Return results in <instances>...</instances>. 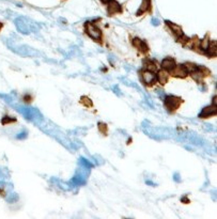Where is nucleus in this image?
I'll return each mask as SVG.
<instances>
[{"mask_svg": "<svg viewBox=\"0 0 217 219\" xmlns=\"http://www.w3.org/2000/svg\"><path fill=\"white\" fill-rule=\"evenodd\" d=\"M1 28H2V24L0 23V30H1Z\"/></svg>", "mask_w": 217, "mask_h": 219, "instance_id": "nucleus-22", "label": "nucleus"}, {"mask_svg": "<svg viewBox=\"0 0 217 219\" xmlns=\"http://www.w3.org/2000/svg\"><path fill=\"white\" fill-rule=\"evenodd\" d=\"M107 10H108L109 15H113V14L116 13L121 12V6L116 0H111V1L108 2V8H107Z\"/></svg>", "mask_w": 217, "mask_h": 219, "instance_id": "nucleus-6", "label": "nucleus"}, {"mask_svg": "<svg viewBox=\"0 0 217 219\" xmlns=\"http://www.w3.org/2000/svg\"><path fill=\"white\" fill-rule=\"evenodd\" d=\"M215 115H216V106L215 105H212V106H207L202 109V111L199 113V118L204 119V118H209V116H215Z\"/></svg>", "mask_w": 217, "mask_h": 219, "instance_id": "nucleus-5", "label": "nucleus"}, {"mask_svg": "<svg viewBox=\"0 0 217 219\" xmlns=\"http://www.w3.org/2000/svg\"><path fill=\"white\" fill-rule=\"evenodd\" d=\"M168 77H169V75H168V73L166 71H160L157 73V75H156V80L158 81V82L160 83V85H163L164 86L165 83L168 81Z\"/></svg>", "mask_w": 217, "mask_h": 219, "instance_id": "nucleus-8", "label": "nucleus"}, {"mask_svg": "<svg viewBox=\"0 0 217 219\" xmlns=\"http://www.w3.org/2000/svg\"><path fill=\"white\" fill-rule=\"evenodd\" d=\"M209 44H210L209 39H207V38H204L203 40H202V41L199 42V48H200V49L203 50V52H205V50L207 49V47H209Z\"/></svg>", "mask_w": 217, "mask_h": 219, "instance_id": "nucleus-14", "label": "nucleus"}, {"mask_svg": "<svg viewBox=\"0 0 217 219\" xmlns=\"http://www.w3.org/2000/svg\"><path fill=\"white\" fill-rule=\"evenodd\" d=\"M150 6H151V0H142V3L140 6L139 11L137 12V15H140V14L147 12V11L150 9Z\"/></svg>", "mask_w": 217, "mask_h": 219, "instance_id": "nucleus-11", "label": "nucleus"}, {"mask_svg": "<svg viewBox=\"0 0 217 219\" xmlns=\"http://www.w3.org/2000/svg\"><path fill=\"white\" fill-rule=\"evenodd\" d=\"M164 104L169 111H176L181 104V99L178 96H174V95H168L165 97Z\"/></svg>", "mask_w": 217, "mask_h": 219, "instance_id": "nucleus-1", "label": "nucleus"}, {"mask_svg": "<svg viewBox=\"0 0 217 219\" xmlns=\"http://www.w3.org/2000/svg\"><path fill=\"white\" fill-rule=\"evenodd\" d=\"M14 119L12 120V119H10L9 116H4L3 119H2V124H6V123H10V122H14Z\"/></svg>", "mask_w": 217, "mask_h": 219, "instance_id": "nucleus-17", "label": "nucleus"}, {"mask_svg": "<svg viewBox=\"0 0 217 219\" xmlns=\"http://www.w3.org/2000/svg\"><path fill=\"white\" fill-rule=\"evenodd\" d=\"M86 31H87V34L92 40H95V41H101L102 40V31L95 25L91 24V23H87Z\"/></svg>", "mask_w": 217, "mask_h": 219, "instance_id": "nucleus-2", "label": "nucleus"}, {"mask_svg": "<svg viewBox=\"0 0 217 219\" xmlns=\"http://www.w3.org/2000/svg\"><path fill=\"white\" fill-rule=\"evenodd\" d=\"M26 136H27V133H22V134H20V136H17V138H18V139H20V138H25Z\"/></svg>", "mask_w": 217, "mask_h": 219, "instance_id": "nucleus-19", "label": "nucleus"}, {"mask_svg": "<svg viewBox=\"0 0 217 219\" xmlns=\"http://www.w3.org/2000/svg\"><path fill=\"white\" fill-rule=\"evenodd\" d=\"M166 24L170 27V29H171V31L173 32V33L176 34V36H178V38H179L180 36H182V34H183V31H182V28L180 27L179 25L173 24V23L169 22V20H166Z\"/></svg>", "mask_w": 217, "mask_h": 219, "instance_id": "nucleus-7", "label": "nucleus"}, {"mask_svg": "<svg viewBox=\"0 0 217 219\" xmlns=\"http://www.w3.org/2000/svg\"><path fill=\"white\" fill-rule=\"evenodd\" d=\"M100 130L103 133L104 132V134H106V130H107V126H106V124H103V123H100Z\"/></svg>", "mask_w": 217, "mask_h": 219, "instance_id": "nucleus-18", "label": "nucleus"}, {"mask_svg": "<svg viewBox=\"0 0 217 219\" xmlns=\"http://www.w3.org/2000/svg\"><path fill=\"white\" fill-rule=\"evenodd\" d=\"M174 65H176V61L171 58H166L162 61V67L164 69H167V71H170Z\"/></svg>", "mask_w": 217, "mask_h": 219, "instance_id": "nucleus-10", "label": "nucleus"}, {"mask_svg": "<svg viewBox=\"0 0 217 219\" xmlns=\"http://www.w3.org/2000/svg\"><path fill=\"white\" fill-rule=\"evenodd\" d=\"M146 69H148V71H151V72H155L156 69H157V66H156L155 62L153 61H148L146 64Z\"/></svg>", "mask_w": 217, "mask_h": 219, "instance_id": "nucleus-15", "label": "nucleus"}, {"mask_svg": "<svg viewBox=\"0 0 217 219\" xmlns=\"http://www.w3.org/2000/svg\"><path fill=\"white\" fill-rule=\"evenodd\" d=\"M141 78H142V80H143V82L146 83V85H149V86L153 85V83L156 81V75L154 74V72L148 71V69H146V71L142 72Z\"/></svg>", "mask_w": 217, "mask_h": 219, "instance_id": "nucleus-4", "label": "nucleus"}, {"mask_svg": "<svg viewBox=\"0 0 217 219\" xmlns=\"http://www.w3.org/2000/svg\"><path fill=\"white\" fill-rule=\"evenodd\" d=\"M184 65V67H185V69H186V72H187V74L189 73V74H193V73H195L196 71L198 69V66L196 64H194V63H190V62H188V63H185V64H183Z\"/></svg>", "mask_w": 217, "mask_h": 219, "instance_id": "nucleus-13", "label": "nucleus"}, {"mask_svg": "<svg viewBox=\"0 0 217 219\" xmlns=\"http://www.w3.org/2000/svg\"><path fill=\"white\" fill-rule=\"evenodd\" d=\"M81 104H83L86 107H91L92 106V102H91V99H89V97H87V96H83L81 97Z\"/></svg>", "mask_w": 217, "mask_h": 219, "instance_id": "nucleus-16", "label": "nucleus"}, {"mask_svg": "<svg viewBox=\"0 0 217 219\" xmlns=\"http://www.w3.org/2000/svg\"><path fill=\"white\" fill-rule=\"evenodd\" d=\"M109 1H111V0H102V2H104V3H108Z\"/></svg>", "mask_w": 217, "mask_h": 219, "instance_id": "nucleus-21", "label": "nucleus"}, {"mask_svg": "<svg viewBox=\"0 0 217 219\" xmlns=\"http://www.w3.org/2000/svg\"><path fill=\"white\" fill-rule=\"evenodd\" d=\"M170 75L174 76V77H181V78H184L186 77V75H187V72H186L185 67H184V65H174L173 67H172L171 69H170Z\"/></svg>", "mask_w": 217, "mask_h": 219, "instance_id": "nucleus-3", "label": "nucleus"}, {"mask_svg": "<svg viewBox=\"0 0 217 219\" xmlns=\"http://www.w3.org/2000/svg\"><path fill=\"white\" fill-rule=\"evenodd\" d=\"M152 22H153V25H156V26L158 25V20L157 19H153Z\"/></svg>", "mask_w": 217, "mask_h": 219, "instance_id": "nucleus-20", "label": "nucleus"}, {"mask_svg": "<svg viewBox=\"0 0 217 219\" xmlns=\"http://www.w3.org/2000/svg\"><path fill=\"white\" fill-rule=\"evenodd\" d=\"M133 44H134L135 47H137L138 49H140L141 52L143 53H147L148 52V46H147L146 42L141 41L140 39H134V41H133Z\"/></svg>", "mask_w": 217, "mask_h": 219, "instance_id": "nucleus-9", "label": "nucleus"}, {"mask_svg": "<svg viewBox=\"0 0 217 219\" xmlns=\"http://www.w3.org/2000/svg\"><path fill=\"white\" fill-rule=\"evenodd\" d=\"M205 53H206V55L209 56V57H215L216 56V42H212L211 44H209V47H207V49L205 50Z\"/></svg>", "mask_w": 217, "mask_h": 219, "instance_id": "nucleus-12", "label": "nucleus"}]
</instances>
